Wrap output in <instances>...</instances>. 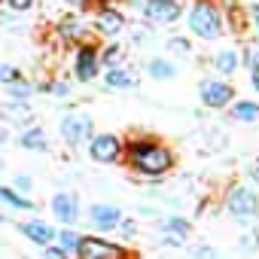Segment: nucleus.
<instances>
[{"mask_svg":"<svg viewBox=\"0 0 259 259\" xmlns=\"http://www.w3.org/2000/svg\"><path fill=\"white\" fill-rule=\"evenodd\" d=\"M128 162H132V168L138 174H144V177H162V174H168L174 168L171 150H165L156 141H135L128 147Z\"/></svg>","mask_w":259,"mask_h":259,"instance_id":"obj_1","label":"nucleus"},{"mask_svg":"<svg viewBox=\"0 0 259 259\" xmlns=\"http://www.w3.org/2000/svg\"><path fill=\"white\" fill-rule=\"evenodd\" d=\"M73 256L76 259H132V253L122 244H113V241L98 238V235H82Z\"/></svg>","mask_w":259,"mask_h":259,"instance_id":"obj_2","label":"nucleus"},{"mask_svg":"<svg viewBox=\"0 0 259 259\" xmlns=\"http://www.w3.org/2000/svg\"><path fill=\"white\" fill-rule=\"evenodd\" d=\"M226 210L235 223H253L259 217V195L250 186H235L226 198Z\"/></svg>","mask_w":259,"mask_h":259,"instance_id":"obj_3","label":"nucleus"},{"mask_svg":"<svg viewBox=\"0 0 259 259\" xmlns=\"http://www.w3.org/2000/svg\"><path fill=\"white\" fill-rule=\"evenodd\" d=\"M58 132H61V141H64V144L82 147V144L92 141V135H95V122H92L89 113H70V116L61 119Z\"/></svg>","mask_w":259,"mask_h":259,"instance_id":"obj_4","label":"nucleus"},{"mask_svg":"<svg viewBox=\"0 0 259 259\" xmlns=\"http://www.w3.org/2000/svg\"><path fill=\"white\" fill-rule=\"evenodd\" d=\"M89 156L98 165H113L122 159V141L116 135H92L89 141Z\"/></svg>","mask_w":259,"mask_h":259,"instance_id":"obj_5","label":"nucleus"},{"mask_svg":"<svg viewBox=\"0 0 259 259\" xmlns=\"http://www.w3.org/2000/svg\"><path fill=\"white\" fill-rule=\"evenodd\" d=\"M189 28H192V34H198V37H204V40L220 37V16H217V10L207 7V4H198V7L189 13Z\"/></svg>","mask_w":259,"mask_h":259,"instance_id":"obj_6","label":"nucleus"},{"mask_svg":"<svg viewBox=\"0 0 259 259\" xmlns=\"http://www.w3.org/2000/svg\"><path fill=\"white\" fill-rule=\"evenodd\" d=\"M198 92H201L204 107H210V110L229 107V104H232V98H235V89H232L229 82H220V79H201Z\"/></svg>","mask_w":259,"mask_h":259,"instance_id":"obj_7","label":"nucleus"},{"mask_svg":"<svg viewBox=\"0 0 259 259\" xmlns=\"http://www.w3.org/2000/svg\"><path fill=\"white\" fill-rule=\"evenodd\" d=\"M49 207H52V217L61 226H73L79 220V201H76L73 192H55L52 201H49Z\"/></svg>","mask_w":259,"mask_h":259,"instance_id":"obj_8","label":"nucleus"},{"mask_svg":"<svg viewBox=\"0 0 259 259\" xmlns=\"http://www.w3.org/2000/svg\"><path fill=\"white\" fill-rule=\"evenodd\" d=\"M189 235H192V223L183 220V217H168V220L162 223V229H159V241L168 244V247H180V244H186Z\"/></svg>","mask_w":259,"mask_h":259,"instance_id":"obj_9","label":"nucleus"},{"mask_svg":"<svg viewBox=\"0 0 259 259\" xmlns=\"http://www.w3.org/2000/svg\"><path fill=\"white\" fill-rule=\"evenodd\" d=\"M144 16L156 25H171L180 19V4L177 0H147L144 4Z\"/></svg>","mask_w":259,"mask_h":259,"instance_id":"obj_10","label":"nucleus"},{"mask_svg":"<svg viewBox=\"0 0 259 259\" xmlns=\"http://www.w3.org/2000/svg\"><path fill=\"white\" fill-rule=\"evenodd\" d=\"M31 244H37V247H46V244H55V232L58 229H52L49 223H43V220H25V223H19L16 226Z\"/></svg>","mask_w":259,"mask_h":259,"instance_id":"obj_11","label":"nucleus"},{"mask_svg":"<svg viewBox=\"0 0 259 259\" xmlns=\"http://www.w3.org/2000/svg\"><path fill=\"white\" fill-rule=\"evenodd\" d=\"M73 73L79 82H92L98 76V49L95 46H79L76 61H73Z\"/></svg>","mask_w":259,"mask_h":259,"instance_id":"obj_12","label":"nucleus"},{"mask_svg":"<svg viewBox=\"0 0 259 259\" xmlns=\"http://www.w3.org/2000/svg\"><path fill=\"white\" fill-rule=\"evenodd\" d=\"M89 220H92L95 229H101V232H113V229L119 226V220H122V207H119V204H92Z\"/></svg>","mask_w":259,"mask_h":259,"instance_id":"obj_13","label":"nucleus"},{"mask_svg":"<svg viewBox=\"0 0 259 259\" xmlns=\"http://www.w3.org/2000/svg\"><path fill=\"white\" fill-rule=\"evenodd\" d=\"M122 28H125V19L116 10H101L95 19V31L104 37H116V34H122Z\"/></svg>","mask_w":259,"mask_h":259,"instance_id":"obj_14","label":"nucleus"},{"mask_svg":"<svg viewBox=\"0 0 259 259\" xmlns=\"http://www.w3.org/2000/svg\"><path fill=\"white\" fill-rule=\"evenodd\" d=\"M104 85L110 92H128V89L138 85V76L132 70H125V67H110L107 76H104Z\"/></svg>","mask_w":259,"mask_h":259,"instance_id":"obj_15","label":"nucleus"},{"mask_svg":"<svg viewBox=\"0 0 259 259\" xmlns=\"http://www.w3.org/2000/svg\"><path fill=\"white\" fill-rule=\"evenodd\" d=\"M19 144L25 150H34V153H46L49 150V138H46V132H43L40 125H28L25 132L19 135Z\"/></svg>","mask_w":259,"mask_h":259,"instance_id":"obj_16","label":"nucleus"},{"mask_svg":"<svg viewBox=\"0 0 259 259\" xmlns=\"http://www.w3.org/2000/svg\"><path fill=\"white\" fill-rule=\"evenodd\" d=\"M58 37L61 40H82L85 37V22L79 16H64L58 22Z\"/></svg>","mask_w":259,"mask_h":259,"instance_id":"obj_17","label":"nucleus"},{"mask_svg":"<svg viewBox=\"0 0 259 259\" xmlns=\"http://www.w3.org/2000/svg\"><path fill=\"white\" fill-rule=\"evenodd\" d=\"M0 204H7V207H13V210H34V207H37L28 195L16 192L13 186H0Z\"/></svg>","mask_w":259,"mask_h":259,"instance_id":"obj_18","label":"nucleus"},{"mask_svg":"<svg viewBox=\"0 0 259 259\" xmlns=\"http://www.w3.org/2000/svg\"><path fill=\"white\" fill-rule=\"evenodd\" d=\"M4 116H7L13 125L28 122V119H31V107H28V101H7V104H4Z\"/></svg>","mask_w":259,"mask_h":259,"instance_id":"obj_19","label":"nucleus"},{"mask_svg":"<svg viewBox=\"0 0 259 259\" xmlns=\"http://www.w3.org/2000/svg\"><path fill=\"white\" fill-rule=\"evenodd\" d=\"M147 73L162 82V79H174V76H177V67H174L171 61H165V58H153V61L147 64Z\"/></svg>","mask_w":259,"mask_h":259,"instance_id":"obj_20","label":"nucleus"},{"mask_svg":"<svg viewBox=\"0 0 259 259\" xmlns=\"http://www.w3.org/2000/svg\"><path fill=\"white\" fill-rule=\"evenodd\" d=\"M232 119H238V122H256V119H259V104H253V101H238V104L232 107Z\"/></svg>","mask_w":259,"mask_h":259,"instance_id":"obj_21","label":"nucleus"},{"mask_svg":"<svg viewBox=\"0 0 259 259\" xmlns=\"http://www.w3.org/2000/svg\"><path fill=\"white\" fill-rule=\"evenodd\" d=\"M79 232H73V229H61V232H55V244L64 250V253H76V247H79Z\"/></svg>","mask_w":259,"mask_h":259,"instance_id":"obj_22","label":"nucleus"},{"mask_svg":"<svg viewBox=\"0 0 259 259\" xmlns=\"http://www.w3.org/2000/svg\"><path fill=\"white\" fill-rule=\"evenodd\" d=\"M213 67H217L223 76H229V73H235V70H238V55H235L232 49H226V52H220V55L213 58Z\"/></svg>","mask_w":259,"mask_h":259,"instance_id":"obj_23","label":"nucleus"},{"mask_svg":"<svg viewBox=\"0 0 259 259\" xmlns=\"http://www.w3.org/2000/svg\"><path fill=\"white\" fill-rule=\"evenodd\" d=\"M7 95H10L13 101H28V98L34 95V85H31L28 79H22V76H19L16 82H10V85H7Z\"/></svg>","mask_w":259,"mask_h":259,"instance_id":"obj_24","label":"nucleus"},{"mask_svg":"<svg viewBox=\"0 0 259 259\" xmlns=\"http://www.w3.org/2000/svg\"><path fill=\"white\" fill-rule=\"evenodd\" d=\"M119 61H122V46H116V43L107 46V49L98 55V64H104L107 70H110V67H119Z\"/></svg>","mask_w":259,"mask_h":259,"instance_id":"obj_25","label":"nucleus"},{"mask_svg":"<svg viewBox=\"0 0 259 259\" xmlns=\"http://www.w3.org/2000/svg\"><path fill=\"white\" fill-rule=\"evenodd\" d=\"M43 92H49V95H55V98H67V95H70V82L55 79V82H46V85H43Z\"/></svg>","mask_w":259,"mask_h":259,"instance_id":"obj_26","label":"nucleus"},{"mask_svg":"<svg viewBox=\"0 0 259 259\" xmlns=\"http://www.w3.org/2000/svg\"><path fill=\"white\" fill-rule=\"evenodd\" d=\"M189 256H192V259H220V253H217L210 244H195V247L189 250Z\"/></svg>","mask_w":259,"mask_h":259,"instance_id":"obj_27","label":"nucleus"},{"mask_svg":"<svg viewBox=\"0 0 259 259\" xmlns=\"http://www.w3.org/2000/svg\"><path fill=\"white\" fill-rule=\"evenodd\" d=\"M22 73H19V67H13V64H0V85H10V82H16Z\"/></svg>","mask_w":259,"mask_h":259,"instance_id":"obj_28","label":"nucleus"},{"mask_svg":"<svg viewBox=\"0 0 259 259\" xmlns=\"http://www.w3.org/2000/svg\"><path fill=\"white\" fill-rule=\"evenodd\" d=\"M244 64H250L253 70L259 67V43H247L244 46Z\"/></svg>","mask_w":259,"mask_h":259,"instance_id":"obj_29","label":"nucleus"},{"mask_svg":"<svg viewBox=\"0 0 259 259\" xmlns=\"http://www.w3.org/2000/svg\"><path fill=\"white\" fill-rule=\"evenodd\" d=\"M13 189H16V192H22V195H28V192L34 189V180H31L28 174H19V177L13 180Z\"/></svg>","mask_w":259,"mask_h":259,"instance_id":"obj_30","label":"nucleus"},{"mask_svg":"<svg viewBox=\"0 0 259 259\" xmlns=\"http://www.w3.org/2000/svg\"><path fill=\"white\" fill-rule=\"evenodd\" d=\"M116 229L122 232V238H135V235H138V223H135V220H125V217L119 220V226H116Z\"/></svg>","mask_w":259,"mask_h":259,"instance_id":"obj_31","label":"nucleus"},{"mask_svg":"<svg viewBox=\"0 0 259 259\" xmlns=\"http://www.w3.org/2000/svg\"><path fill=\"white\" fill-rule=\"evenodd\" d=\"M244 250H256L259 247V235H256V229H247V235H241V241H238Z\"/></svg>","mask_w":259,"mask_h":259,"instance_id":"obj_32","label":"nucleus"},{"mask_svg":"<svg viewBox=\"0 0 259 259\" xmlns=\"http://www.w3.org/2000/svg\"><path fill=\"white\" fill-rule=\"evenodd\" d=\"M43 259H70V253H64L58 244H46L43 247Z\"/></svg>","mask_w":259,"mask_h":259,"instance_id":"obj_33","label":"nucleus"},{"mask_svg":"<svg viewBox=\"0 0 259 259\" xmlns=\"http://www.w3.org/2000/svg\"><path fill=\"white\" fill-rule=\"evenodd\" d=\"M7 4H10V13H28L31 7H34V0H7Z\"/></svg>","mask_w":259,"mask_h":259,"instance_id":"obj_34","label":"nucleus"},{"mask_svg":"<svg viewBox=\"0 0 259 259\" xmlns=\"http://www.w3.org/2000/svg\"><path fill=\"white\" fill-rule=\"evenodd\" d=\"M168 49H171V52L186 55V52H189V43H186V40H180V37H174V40H168Z\"/></svg>","mask_w":259,"mask_h":259,"instance_id":"obj_35","label":"nucleus"},{"mask_svg":"<svg viewBox=\"0 0 259 259\" xmlns=\"http://www.w3.org/2000/svg\"><path fill=\"white\" fill-rule=\"evenodd\" d=\"M250 177L259 183V156H256V159H253V165H250Z\"/></svg>","mask_w":259,"mask_h":259,"instance_id":"obj_36","label":"nucleus"},{"mask_svg":"<svg viewBox=\"0 0 259 259\" xmlns=\"http://www.w3.org/2000/svg\"><path fill=\"white\" fill-rule=\"evenodd\" d=\"M253 85H256V92H259V67L253 70Z\"/></svg>","mask_w":259,"mask_h":259,"instance_id":"obj_37","label":"nucleus"},{"mask_svg":"<svg viewBox=\"0 0 259 259\" xmlns=\"http://www.w3.org/2000/svg\"><path fill=\"white\" fill-rule=\"evenodd\" d=\"M253 19H256V28H259V7H253Z\"/></svg>","mask_w":259,"mask_h":259,"instance_id":"obj_38","label":"nucleus"},{"mask_svg":"<svg viewBox=\"0 0 259 259\" xmlns=\"http://www.w3.org/2000/svg\"><path fill=\"white\" fill-rule=\"evenodd\" d=\"M67 4H73V7H82V4H85V0H67Z\"/></svg>","mask_w":259,"mask_h":259,"instance_id":"obj_39","label":"nucleus"},{"mask_svg":"<svg viewBox=\"0 0 259 259\" xmlns=\"http://www.w3.org/2000/svg\"><path fill=\"white\" fill-rule=\"evenodd\" d=\"M0 141H7V135H4V128H0Z\"/></svg>","mask_w":259,"mask_h":259,"instance_id":"obj_40","label":"nucleus"},{"mask_svg":"<svg viewBox=\"0 0 259 259\" xmlns=\"http://www.w3.org/2000/svg\"><path fill=\"white\" fill-rule=\"evenodd\" d=\"M0 174H4V159H0Z\"/></svg>","mask_w":259,"mask_h":259,"instance_id":"obj_41","label":"nucleus"}]
</instances>
